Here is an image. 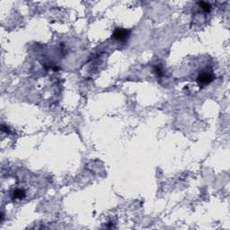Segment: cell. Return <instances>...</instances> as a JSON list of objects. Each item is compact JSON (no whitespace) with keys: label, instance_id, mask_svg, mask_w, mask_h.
Wrapping results in <instances>:
<instances>
[{"label":"cell","instance_id":"277c9868","mask_svg":"<svg viewBox=\"0 0 230 230\" xmlns=\"http://www.w3.org/2000/svg\"><path fill=\"white\" fill-rule=\"evenodd\" d=\"M199 5H200V7H201L205 12H207V13H209V12L210 11V9H211V6H210L209 3H206V2H200Z\"/></svg>","mask_w":230,"mask_h":230},{"label":"cell","instance_id":"3957f363","mask_svg":"<svg viewBox=\"0 0 230 230\" xmlns=\"http://www.w3.org/2000/svg\"><path fill=\"white\" fill-rule=\"evenodd\" d=\"M25 197V193L24 190L17 189L13 193V198L15 200H23Z\"/></svg>","mask_w":230,"mask_h":230},{"label":"cell","instance_id":"5b68a950","mask_svg":"<svg viewBox=\"0 0 230 230\" xmlns=\"http://www.w3.org/2000/svg\"><path fill=\"white\" fill-rule=\"evenodd\" d=\"M155 72L157 74L158 76H163V70H162V68H161L159 65H158V66H156V68H155Z\"/></svg>","mask_w":230,"mask_h":230},{"label":"cell","instance_id":"6da1fadb","mask_svg":"<svg viewBox=\"0 0 230 230\" xmlns=\"http://www.w3.org/2000/svg\"><path fill=\"white\" fill-rule=\"evenodd\" d=\"M112 36L115 40L123 41L126 39H128V37L129 36V31H128L126 29H122V28H118L114 31Z\"/></svg>","mask_w":230,"mask_h":230},{"label":"cell","instance_id":"7a4b0ae2","mask_svg":"<svg viewBox=\"0 0 230 230\" xmlns=\"http://www.w3.org/2000/svg\"><path fill=\"white\" fill-rule=\"evenodd\" d=\"M214 79V76L211 73H208V72H203L201 73L198 76V82L201 85H208L210 82H212Z\"/></svg>","mask_w":230,"mask_h":230}]
</instances>
